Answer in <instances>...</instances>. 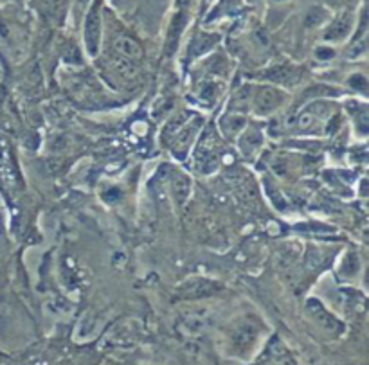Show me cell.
Listing matches in <instances>:
<instances>
[{"label": "cell", "instance_id": "obj_1", "mask_svg": "<svg viewBox=\"0 0 369 365\" xmlns=\"http://www.w3.org/2000/svg\"><path fill=\"white\" fill-rule=\"evenodd\" d=\"M99 38H101V11L99 2H94L85 18V43L90 54L98 53Z\"/></svg>", "mask_w": 369, "mask_h": 365}, {"label": "cell", "instance_id": "obj_2", "mask_svg": "<svg viewBox=\"0 0 369 365\" xmlns=\"http://www.w3.org/2000/svg\"><path fill=\"white\" fill-rule=\"evenodd\" d=\"M283 92L275 90L272 86H263L254 95V108L259 114H268L283 103Z\"/></svg>", "mask_w": 369, "mask_h": 365}, {"label": "cell", "instance_id": "obj_3", "mask_svg": "<svg viewBox=\"0 0 369 365\" xmlns=\"http://www.w3.org/2000/svg\"><path fill=\"white\" fill-rule=\"evenodd\" d=\"M114 49L124 62H139L143 58V47L133 38L124 36V34H121L114 40Z\"/></svg>", "mask_w": 369, "mask_h": 365}, {"label": "cell", "instance_id": "obj_4", "mask_svg": "<svg viewBox=\"0 0 369 365\" xmlns=\"http://www.w3.org/2000/svg\"><path fill=\"white\" fill-rule=\"evenodd\" d=\"M188 191H189V180L184 177V175H176L173 178V193H175L176 200H186L188 196Z\"/></svg>", "mask_w": 369, "mask_h": 365}, {"label": "cell", "instance_id": "obj_5", "mask_svg": "<svg viewBox=\"0 0 369 365\" xmlns=\"http://www.w3.org/2000/svg\"><path fill=\"white\" fill-rule=\"evenodd\" d=\"M349 29V18H341V20H337L335 24L330 27V31L326 33V38H332V40H339V38H342L346 33H348Z\"/></svg>", "mask_w": 369, "mask_h": 365}, {"label": "cell", "instance_id": "obj_6", "mask_svg": "<svg viewBox=\"0 0 369 365\" xmlns=\"http://www.w3.org/2000/svg\"><path fill=\"white\" fill-rule=\"evenodd\" d=\"M317 58H319V60H330V58H333V50L326 49V47L317 49Z\"/></svg>", "mask_w": 369, "mask_h": 365}, {"label": "cell", "instance_id": "obj_7", "mask_svg": "<svg viewBox=\"0 0 369 365\" xmlns=\"http://www.w3.org/2000/svg\"><path fill=\"white\" fill-rule=\"evenodd\" d=\"M274 2H283V0H274Z\"/></svg>", "mask_w": 369, "mask_h": 365}]
</instances>
